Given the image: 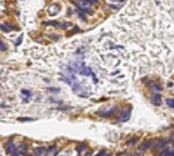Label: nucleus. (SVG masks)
<instances>
[{
  "label": "nucleus",
  "mask_w": 174,
  "mask_h": 156,
  "mask_svg": "<svg viewBox=\"0 0 174 156\" xmlns=\"http://www.w3.org/2000/svg\"><path fill=\"white\" fill-rule=\"evenodd\" d=\"M6 148H7V153H8V154H11V155H17V145H14L12 140L9 141L8 143H7Z\"/></svg>",
  "instance_id": "nucleus-4"
},
{
  "label": "nucleus",
  "mask_w": 174,
  "mask_h": 156,
  "mask_svg": "<svg viewBox=\"0 0 174 156\" xmlns=\"http://www.w3.org/2000/svg\"><path fill=\"white\" fill-rule=\"evenodd\" d=\"M106 1H107V3H109L110 6H116V4L122 3L124 0H106Z\"/></svg>",
  "instance_id": "nucleus-13"
},
{
  "label": "nucleus",
  "mask_w": 174,
  "mask_h": 156,
  "mask_svg": "<svg viewBox=\"0 0 174 156\" xmlns=\"http://www.w3.org/2000/svg\"><path fill=\"white\" fill-rule=\"evenodd\" d=\"M34 154L35 155H47V148H37L34 150Z\"/></svg>",
  "instance_id": "nucleus-9"
},
{
  "label": "nucleus",
  "mask_w": 174,
  "mask_h": 156,
  "mask_svg": "<svg viewBox=\"0 0 174 156\" xmlns=\"http://www.w3.org/2000/svg\"><path fill=\"white\" fill-rule=\"evenodd\" d=\"M58 154V151H57V148L56 146H50V148H47V155L48 156H52V155H57Z\"/></svg>",
  "instance_id": "nucleus-11"
},
{
  "label": "nucleus",
  "mask_w": 174,
  "mask_h": 156,
  "mask_svg": "<svg viewBox=\"0 0 174 156\" xmlns=\"http://www.w3.org/2000/svg\"><path fill=\"white\" fill-rule=\"evenodd\" d=\"M71 67H72V70H74L75 73H79V74L84 75V76H91L95 84L98 81V79L96 77V75L94 74L93 70H91L90 67L85 65V63H84L83 61H75Z\"/></svg>",
  "instance_id": "nucleus-1"
},
{
  "label": "nucleus",
  "mask_w": 174,
  "mask_h": 156,
  "mask_svg": "<svg viewBox=\"0 0 174 156\" xmlns=\"http://www.w3.org/2000/svg\"><path fill=\"white\" fill-rule=\"evenodd\" d=\"M151 146V141H146L141 145V150H147Z\"/></svg>",
  "instance_id": "nucleus-14"
},
{
  "label": "nucleus",
  "mask_w": 174,
  "mask_h": 156,
  "mask_svg": "<svg viewBox=\"0 0 174 156\" xmlns=\"http://www.w3.org/2000/svg\"><path fill=\"white\" fill-rule=\"evenodd\" d=\"M21 95H22L21 97H22L23 102H24V103H29V100H31V98H32V93H31V91L23 89V90L21 91Z\"/></svg>",
  "instance_id": "nucleus-7"
},
{
  "label": "nucleus",
  "mask_w": 174,
  "mask_h": 156,
  "mask_svg": "<svg viewBox=\"0 0 174 156\" xmlns=\"http://www.w3.org/2000/svg\"><path fill=\"white\" fill-rule=\"evenodd\" d=\"M166 144H168V141H166V140L161 139L158 141V146H159V148H164Z\"/></svg>",
  "instance_id": "nucleus-15"
},
{
  "label": "nucleus",
  "mask_w": 174,
  "mask_h": 156,
  "mask_svg": "<svg viewBox=\"0 0 174 156\" xmlns=\"http://www.w3.org/2000/svg\"><path fill=\"white\" fill-rule=\"evenodd\" d=\"M150 88H151V90L156 91V92H159V91L162 90L161 86H160V85H158V84H156V82H152V84L150 85Z\"/></svg>",
  "instance_id": "nucleus-12"
},
{
  "label": "nucleus",
  "mask_w": 174,
  "mask_h": 156,
  "mask_svg": "<svg viewBox=\"0 0 174 156\" xmlns=\"http://www.w3.org/2000/svg\"><path fill=\"white\" fill-rule=\"evenodd\" d=\"M59 12H60V6H59V4L52 3V4H50L49 7H48V13H49L51 17L57 15Z\"/></svg>",
  "instance_id": "nucleus-5"
},
{
  "label": "nucleus",
  "mask_w": 174,
  "mask_h": 156,
  "mask_svg": "<svg viewBox=\"0 0 174 156\" xmlns=\"http://www.w3.org/2000/svg\"><path fill=\"white\" fill-rule=\"evenodd\" d=\"M6 50H7V46L0 41V51H6Z\"/></svg>",
  "instance_id": "nucleus-20"
},
{
  "label": "nucleus",
  "mask_w": 174,
  "mask_h": 156,
  "mask_svg": "<svg viewBox=\"0 0 174 156\" xmlns=\"http://www.w3.org/2000/svg\"><path fill=\"white\" fill-rule=\"evenodd\" d=\"M0 29H2L4 32H9V30L12 29V27H10L9 25H0Z\"/></svg>",
  "instance_id": "nucleus-18"
},
{
  "label": "nucleus",
  "mask_w": 174,
  "mask_h": 156,
  "mask_svg": "<svg viewBox=\"0 0 174 156\" xmlns=\"http://www.w3.org/2000/svg\"><path fill=\"white\" fill-rule=\"evenodd\" d=\"M95 3H97V0H79L75 2L81 11H88V9Z\"/></svg>",
  "instance_id": "nucleus-2"
},
{
  "label": "nucleus",
  "mask_w": 174,
  "mask_h": 156,
  "mask_svg": "<svg viewBox=\"0 0 174 156\" xmlns=\"http://www.w3.org/2000/svg\"><path fill=\"white\" fill-rule=\"evenodd\" d=\"M17 155H24L27 152V145L25 143L19 144L17 146Z\"/></svg>",
  "instance_id": "nucleus-8"
},
{
  "label": "nucleus",
  "mask_w": 174,
  "mask_h": 156,
  "mask_svg": "<svg viewBox=\"0 0 174 156\" xmlns=\"http://www.w3.org/2000/svg\"><path fill=\"white\" fill-rule=\"evenodd\" d=\"M19 120H32V118H19Z\"/></svg>",
  "instance_id": "nucleus-23"
},
{
  "label": "nucleus",
  "mask_w": 174,
  "mask_h": 156,
  "mask_svg": "<svg viewBox=\"0 0 174 156\" xmlns=\"http://www.w3.org/2000/svg\"><path fill=\"white\" fill-rule=\"evenodd\" d=\"M85 148H86V145H85V144H79L77 148H76V150H77V152L79 153H82V151H84Z\"/></svg>",
  "instance_id": "nucleus-17"
},
{
  "label": "nucleus",
  "mask_w": 174,
  "mask_h": 156,
  "mask_svg": "<svg viewBox=\"0 0 174 156\" xmlns=\"http://www.w3.org/2000/svg\"><path fill=\"white\" fill-rule=\"evenodd\" d=\"M137 141V138H133V140H129V141H127V144H133L135 143Z\"/></svg>",
  "instance_id": "nucleus-21"
},
{
  "label": "nucleus",
  "mask_w": 174,
  "mask_h": 156,
  "mask_svg": "<svg viewBox=\"0 0 174 156\" xmlns=\"http://www.w3.org/2000/svg\"><path fill=\"white\" fill-rule=\"evenodd\" d=\"M161 155H174V151L173 150H166V151H163L161 153Z\"/></svg>",
  "instance_id": "nucleus-16"
},
{
  "label": "nucleus",
  "mask_w": 174,
  "mask_h": 156,
  "mask_svg": "<svg viewBox=\"0 0 174 156\" xmlns=\"http://www.w3.org/2000/svg\"><path fill=\"white\" fill-rule=\"evenodd\" d=\"M116 111V106H113L111 107L110 110H106V111H99L98 112V114L100 116H104V117H110L114 114V112Z\"/></svg>",
  "instance_id": "nucleus-6"
},
{
  "label": "nucleus",
  "mask_w": 174,
  "mask_h": 156,
  "mask_svg": "<svg viewBox=\"0 0 174 156\" xmlns=\"http://www.w3.org/2000/svg\"><path fill=\"white\" fill-rule=\"evenodd\" d=\"M21 41H22V37H20V39H19V41H17V43H15V45L19 46V45H20V43H21Z\"/></svg>",
  "instance_id": "nucleus-22"
},
{
  "label": "nucleus",
  "mask_w": 174,
  "mask_h": 156,
  "mask_svg": "<svg viewBox=\"0 0 174 156\" xmlns=\"http://www.w3.org/2000/svg\"><path fill=\"white\" fill-rule=\"evenodd\" d=\"M166 104H168L169 106L174 108V99H168V100H166Z\"/></svg>",
  "instance_id": "nucleus-19"
},
{
  "label": "nucleus",
  "mask_w": 174,
  "mask_h": 156,
  "mask_svg": "<svg viewBox=\"0 0 174 156\" xmlns=\"http://www.w3.org/2000/svg\"><path fill=\"white\" fill-rule=\"evenodd\" d=\"M152 103L155 104V105H160L162 103V100H161V97H160V95H158V93H156V95L152 97Z\"/></svg>",
  "instance_id": "nucleus-10"
},
{
  "label": "nucleus",
  "mask_w": 174,
  "mask_h": 156,
  "mask_svg": "<svg viewBox=\"0 0 174 156\" xmlns=\"http://www.w3.org/2000/svg\"><path fill=\"white\" fill-rule=\"evenodd\" d=\"M129 117H131V108H125L121 112L120 116H119V121H121V123L127 121Z\"/></svg>",
  "instance_id": "nucleus-3"
}]
</instances>
